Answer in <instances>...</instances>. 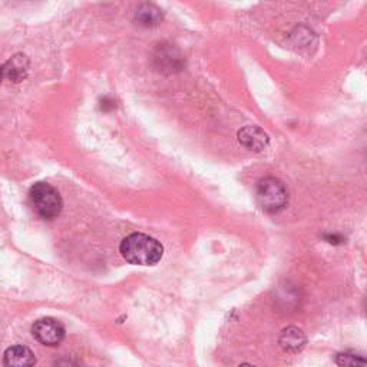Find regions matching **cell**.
Returning <instances> with one entry per match:
<instances>
[{"label": "cell", "mask_w": 367, "mask_h": 367, "mask_svg": "<svg viewBox=\"0 0 367 367\" xmlns=\"http://www.w3.org/2000/svg\"><path fill=\"white\" fill-rule=\"evenodd\" d=\"M2 79H4V69L0 68V82H2Z\"/></svg>", "instance_id": "12"}, {"label": "cell", "mask_w": 367, "mask_h": 367, "mask_svg": "<svg viewBox=\"0 0 367 367\" xmlns=\"http://www.w3.org/2000/svg\"><path fill=\"white\" fill-rule=\"evenodd\" d=\"M32 334L41 345L53 347L62 343L65 339V327L60 321L46 317L35 321L32 326Z\"/></svg>", "instance_id": "4"}, {"label": "cell", "mask_w": 367, "mask_h": 367, "mask_svg": "<svg viewBox=\"0 0 367 367\" xmlns=\"http://www.w3.org/2000/svg\"><path fill=\"white\" fill-rule=\"evenodd\" d=\"M238 141H240V144L242 146H246L247 149L260 152V151H263L268 145L270 138L258 127H244L238 132Z\"/></svg>", "instance_id": "6"}, {"label": "cell", "mask_w": 367, "mask_h": 367, "mask_svg": "<svg viewBox=\"0 0 367 367\" xmlns=\"http://www.w3.org/2000/svg\"><path fill=\"white\" fill-rule=\"evenodd\" d=\"M56 367H81V364L74 359H62L56 363Z\"/></svg>", "instance_id": "11"}, {"label": "cell", "mask_w": 367, "mask_h": 367, "mask_svg": "<svg viewBox=\"0 0 367 367\" xmlns=\"http://www.w3.org/2000/svg\"><path fill=\"white\" fill-rule=\"evenodd\" d=\"M119 251L130 264L154 265L164 256L162 244L142 233H134L122 240Z\"/></svg>", "instance_id": "1"}, {"label": "cell", "mask_w": 367, "mask_h": 367, "mask_svg": "<svg viewBox=\"0 0 367 367\" xmlns=\"http://www.w3.org/2000/svg\"><path fill=\"white\" fill-rule=\"evenodd\" d=\"M2 69H4V76L8 78L9 81L16 82V83L22 82L27 75L29 60L25 55L18 53L8 60L6 65Z\"/></svg>", "instance_id": "7"}, {"label": "cell", "mask_w": 367, "mask_h": 367, "mask_svg": "<svg viewBox=\"0 0 367 367\" xmlns=\"http://www.w3.org/2000/svg\"><path fill=\"white\" fill-rule=\"evenodd\" d=\"M335 363L339 367H366V359L356 353H340L335 356Z\"/></svg>", "instance_id": "10"}, {"label": "cell", "mask_w": 367, "mask_h": 367, "mask_svg": "<svg viewBox=\"0 0 367 367\" xmlns=\"http://www.w3.org/2000/svg\"><path fill=\"white\" fill-rule=\"evenodd\" d=\"M36 363L35 353L26 346L16 345L9 347L4 354L5 367H34Z\"/></svg>", "instance_id": "5"}, {"label": "cell", "mask_w": 367, "mask_h": 367, "mask_svg": "<svg viewBox=\"0 0 367 367\" xmlns=\"http://www.w3.org/2000/svg\"><path fill=\"white\" fill-rule=\"evenodd\" d=\"M238 367H254V366H251V364H241V366H238Z\"/></svg>", "instance_id": "13"}, {"label": "cell", "mask_w": 367, "mask_h": 367, "mask_svg": "<svg viewBox=\"0 0 367 367\" xmlns=\"http://www.w3.org/2000/svg\"><path fill=\"white\" fill-rule=\"evenodd\" d=\"M29 200L32 204V208L43 220H53L56 219L60 211L64 208V201L56 188H53L50 184L38 182L30 188Z\"/></svg>", "instance_id": "3"}, {"label": "cell", "mask_w": 367, "mask_h": 367, "mask_svg": "<svg viewBox=\"0 0 367 367\" xmlns=\"http://www.w3.org/2000/svg\"><path fill=\"white\" fill-rule=\"evenodd\" d=\"M305 334L298 327H287L280 335V346L286 352H300L305 345Z\"/></svg>", "instance_id": "8"}, {"label": "cell", "mask_w": 367, "mask_h": 367, "mask_svg": "<svg viewBox=\"0 0 367 367\" xmlns=\"http://www.w3.org/2000/svg\"><path fill=\"white\" fill-rule=\"evenodd\" d=\"M137 19L144 26H154L162 19V13L154 5H144L138 9Z\"/></svg>", "instance_id": "9"}, {"label": "cell", "mask_w": 367, "mask_h": 367, "mask_svg": "<svg viewBox=\"0 0 367 367\" xmlns=\"http://www.w3.org/2000/svg\"><path fill=\"white\" fill-rule=\"evenodd\" d=\"M256 198L261 209L270 214L280 212L289 204V191L286 184L274 176H265L258 181Z\"/></svg>", "instance_id": "2"}]
</instances>
